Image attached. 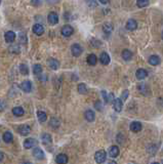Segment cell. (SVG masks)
Segmentation results:
<instances>
[{
    "instance_id": "6da1fadb",
    "label": "cell",
    "mask_w": 163,
    "mask_h": 164,
    "mask_svg": "<svg viewBox=\"0 0 163 164\" xmlns=\"http://www.w3.org/2000/svg\"><path fill=\"white\" fill-rule=\"evenodd\" d=\"M106 158H107V153L104 150L97 151V153L95 154V159L97 164H103L106 161Z\"/></svg>"
},
{
    "instance_id": "7a4b0ae2",
    "label": "cell",
    "mask_w": 163,
    "mask_h": 164,
    "mask_svg": "<svg viewBox=\"0 0 163 164\" xmlns=\"http://www.w3.org/2000/svg\"><path fill=\"white\" fill-rule=\"evenodd\" d=\"M71 52L74 56H81V54L83 52V48L80 44H73L72 47H71Z\"/></svg>"
},
{
    "instance_id": "3957f363",
    "label": "cell",
    "mask_w": 163,
    "mask_h": 164,
    "mask_svg": "<svg viewBox=\"0 0 163 164\" xmlns=\"http://www.w3.org/2000/svg\"><path fill=\"white\" fill-rule=\"evenodd\" d=\"M62 32V35L65 37H70L73 33H74V29L73 27H71L70 25H65L61 30Z\"/></svg>"
},
{
    "instance_id": "277c9868",
    "label": "cell",
    "mask_w": 163,
    "mask_h": 164,
    "mask_svg": "<svg viewBox=\"0 0 163 164\" xmlns=\"http://www.w3.org/2000/svg\"><path fill=\"white\" fill-rule=\"evenodd\" d=\"M18 133H20L21 135H24V137H26V135H28L30 132H31V127H30L29 125H27V124H23V125L18 126Z\"/></svg>"
},
{
    "instance_id": "5b68a950",
    "label": "cell",
    "mask_w": 163,
    "mask_h": 164,
    "mask_svg": "<svg viewBox=\"0 0 163 164\" xmlns=\"http://www.w3.org/2000/svg\"><path fill=\"white\" fill-rule=\"evenodd\" d=\"M125 28H126V30H128V31H134V30L138 28V23H136V21L134 20V19H129L126 22V24H125Z\"/></svg>"
},
{
    "instance_id": "8992f818",
    "label": "cell",
    "mask_w": 163,
    "mask_h": 164,
    "mask_svg": "<svg viewBox=\"0 0 163 164\" xmlns=\"http://www.w3.org/2000/svg\"><path fill=\"white\" fill-rule=\"evenodd\" d=\"M47 21L51 26L57 25L58 23H59V16H58V14H55V12L52 11V12H50V14H48Z\"/></svg>"
},
{
    "instance_id": "52a82bcc",
    "label": "cell",
    "mask_w": 163,
    "mask_h": 164,
    "mask_svg": "<svg viewBox=\"0 0 163 164\" xmlns=\"http://www.w3.org/2000/svg\"><path fill=\"white\" fill-rule=\"evenodd\" d=\"M20 88L23 90L24 92H31V90H32V83H31V81H29V80L23 81V82L21 83Z\"/></svg>"
},
{
    "instance_id": "ba28073f",
    "label": "cell",
    "mask_w": 163,
    "mask_h": 164,
    "mask_svg": "<svg viewBox=\"0 0 163 164\" xmlns=\"http://www.w3.org/2000/svg\"><path fill=\"white\" fill-rule=\"evenodd\" d=\"M113 107L116 112H121L123 108V103L121 99H115L113 101Z\"/></svg>"
},
{
    "instance_id": "9c48e42d",
    "label": "cell",
    "mask_w": 163,
    "mask_h": 164,
    "mask_svg": "<svg viewBox=\"0 0 163 164\" xmlns=\"http://www.w3.org/2000/svg\"><path fill=\"white\" fill-rule=\"evenodd\" d=\"M37 145V141L34 139H25V142H24V148L25 149H32L33 147H35Z\"/></svg>"
},
{
    "instance_id": "30bf717a",
    "label": "cell",
    "mask_w": 163,
    "mask_h": 164,
    "mask_svg": "<svg viewBox=\"0 0 163 164\" xmlns=\"http://www.w3.org/2000/svg\"><path fill=\"white\" fill-rule=\"evenodd\" d=\"M4 38L7 43H12L16 40V33H14V31H7L6 33H5Z\"/></svg>"
},
{
    "instance_id": "8fae6325",
    "label": "cell",
    "mask_w": 163,
    "mask_h": 164,
    "mask_svg": "<svg viewBox=\"0 0 163 164\" xmlns=\"http://www.w3.org/2000/svg\"><path fill=\"white\" fill-rule=\"evenodd\" d=\"M142 128H143V126H142L140 122L134 121L130 123V130L134 131V132H138V131L142 130Z\"/></svg>"
},
{
    "instance_id": "7c38bea8",
    "label": "cell",
    "mask_w": 163,
    "mask_h": 164,
    "mask_svg": "<svg viewBox=\"0 0 163 164\" xmlns=\"http://www.w3.org/2000/svg\"><path fill=\"white\" fill-rule=\"evenodd\" d=\"M33 156L38 160H42V159H44V157H45L44 152L39 148H35L34 150H33Z\"/></svg>"
},
{
    "instance_id": "4fadbf2b",
    "label": "cell",
    "mask_w": 163,
    "mask_h": 164,
    "mask_svg": "<svg viewBox=\"0 0 163 164\" xmlns=\"http://www.w3.org/2000/svg\"><path fill=\"white\" fill-rule=\"evenodd\" d=\"M55 162L58 164H67L68 163V156L66 154H59L55 157Z\"/></svg>"
},
{
    "instance_id": "5bb4252c",
    "label": "cell",
    "mask_w": 163,
    "mask_h": 164,
    "mask_svg": "<svg viewBox=\"0 0 163 164\" xmlns=\"http://www.w3.org/2000/svg\"><path fill=\"white\" fill-rule=\"evenodd\" d=\"M47 64L50 69L52 70H58L60 68V62L58 60H55V58H48Z\"/></svg>"
},
{
    "instance_id": "9a60e30c",
    "label": "cell",
    "mask_w": 163,
    "mask_h": 164,
    "mask_svg": "<svg viewBox=\"0 0 163 164\" xmlns=\"http://www.w3.org/2000/svg\"><path fill=\"white\" fill-rule=\"evenodd\" d=\"M33 32H34L36 35L38 36H41L43 33H44V27H43L41 24H35L33 26Z\"/></svg>"
},
{
    "instance_id": "2e32d148",
    "label": "cell",
    "mask_w": 163,
    "mask_h": 164,
    "mask_svg": "<svg viewBox=\"0 0 163 164\" xmlns=\"http://www.w3.org/2000/svg\"><path fill=\"white\" fill-rule=\"evenodd\" d=\"M119 155V148L117 146H111L109 149V156L111 158H116Z\"/></svg>"
},
{
    "instance_id": "e0dca14e",
    "label": "cell",
    "mask_w": 163,
    "mask_h": 164,
    "mask_svg": "<svg viewBox=\"0 0 163 164\" xmlns=\"http://www.w3.org/2000/svg\"><path fill=\"white\" fill-rule=\"evenodd\" d=\"M136 78H138V80H144V79H145L146 77L148 76L147 70H145V69H138V71H136Z\"/></svg>"
},
{
    "instance_id": "ac0fdd59",
    "label": "cell",
    "mask_w": 163,
    "mask_h": 164,
    "mask_svg": "<svg viewBox=\"0 0 163 164\" xmlns=\"http://www.w3.org/2000/svg\"><path fill=\"white\" fill-rule=\"evenodd\" d=\"M84 117H85V119L88 122H92L95 118V114L92 110H87L84 113Z\"/></svg>"
},
{
    "instance_id": "d6986e66",
    "label": "cell",
    "mask_w": 163,
    "mask_h": 164,
    "mask_svg": "<svg viewBox=\"0 0 163 164\" xmlns=\"http://www.w3.org/2000/svg\"><path fill=\"white\" fill-rule=\"evenodd\" d=\"M41 139H42V143L44 145H49L52 143L51 135L48 134V133H43V134L41 135Z\"/></svg>"
},
{
    "instance_id": "ffe728a7",
    "label": "cell",
    "mask_w": 163,
    "mask_h": 164,
    "mask_svg": "<svg viewBox=\"0 0 163 164\" xmlns=\"http://www.w3.org/2000/svg\"><path fill=\"white\" fill-rule=\"evenodd\" d=\"M100 61L103 65H109V63H110V56H109V54L107 52H103L100 56Z\"/></svg>"
},
{
    "instance_id": "44dd1931",
    "label": "cell",
    "mask_w": 163,
    "mask_h": 164,
    "mask_svg": "<svg viewBox=\"0 0 163 164\" xmlns=\"http://www.w3.org/2000/svg\"><path fill=\"white\" fill-rule=\"evenodd\" d=\"M138 91L144 95H148L150 93V88L146 84H140L138 85Z\"/></svg>"
},
{
    "instance_id": "7402d4cb",
    "label": "cell",
    "mask_w": 163,
    "mask_h": 164,
    "mask_svg": "<svg viewBox=\"0 0 163 164\" xmlns=\"http://www.w3.org/2000/svg\"><path fill=\"white\" fill-rule=\"evenodd\" d=\"M86 61H87V63H88L89 66H95L97 65V58L95 54H90L88 56H87V60H86Z\"/></svg>"
},
{
    "instance_id": "603a6c76",
    "label": "cell",
    "mask_w": 163,
    "mask_h": 164,
    "mask_svg": "<svg viewBox=\"0 0 163 164\" xmlns=\"http://www.w3.org/2000/svg\"><path fill=\"white\" fill-rule=\"evenodd\" d=\"M149 64L152 66H158L160 64V58L158 56H151L149 58Z\"/></svg>"
},
{
    "instance_id": "cb8c5ba5",
    "label": "cell",
    "mask_w": 163,
    "mask_h": 164,
    "mask_svg": "<svg viewBox=\"0 0 163 164\" xmlns=\"http://www.w3.org/2000/svg\"><path fill=\"white\" fill-rule=\"evenodd\" d=\"M12 114L16 117H21L25 114V111H24V109L22 108V107H14V108L12 109Z\"/></svg>"
},
{
    "instance_id": "d4e9b609",
    "label": "cell",
    "mask_w": 163,
    "mask_h": 164,
    "mask_svg": "<svg viewBox=\"0 0 163 164\" xmlns=\"http://www.w3.org/2000/svg\"><path fill=\"white\" fill-rule=\"evenodd\" d=\"M121 56H122L124 61H130L132 58V52L128 49H124L122 51V54H121Z\"/></svg>"
},
{
    "instance_id": "484cf974",
    "label": "cell",
    "mask_w": 163,
    "mask_h": 164,
    "mask_svg": "<svg viewBox=\"0 0 163 164\" xmlns=\"http://www.w3.org/2000/svg\"><path fill=\"white\" fill-rule=\"evenodd\" d=\"M103 31H104V33H106L107 35L111 34L112 32H113V25L110 24V23H106V24L103 26Z\"/></svg>"
},
{
    "instance_id": "4316f807",
    "label": "cell",
    "mask_w": 163,
    "mask_h": 164,
    "mask_svg": "<svg viewBox=\"0 0 163 164\" xmlns=\"http://www.w3.org/2000/svg\"><path fill=\"white\" fill-rule=\"evenodd\" d=\"M12 139H14V137H12V133L10 131H5L4 134H3V141L7 144L12 142Z\"/></svg>"
},
{
    "instance_id": "83f0119b",
    "label": "cell",
    "mask_w": 163,
    "mask_h": 164,
    "mask_svg": "<svg viewBox=\"0 0 163 164\" xmlns=\"http://www.w3.org/2000/svg\"><path fill=\"white\" fill-rule=\"evenodd\" d=\"M37 117H38V120L40 122H45L47 120V115H46L45 112H43V111H38L37 112Z\"/></svg>"
},
{
    "instance_id": "f1b7e54d",
    "label": "cell",
    "mask_w": 163,
    "mask_h": 164,
    "mask_svg": "<svg viewBox=\"0 0 163 164\" xmlns=\"http://www.w3.org/2000/svg\"><path fill=\"white\" fill-rule=\"evenodd\" d=\"M43 69H42V66L39 65V64H36V65L33 66V72H34L35 75H40L42 73Z\"/></svg>"
},
{
    "instance_id": "f546056e",
    "label": "cell",
    "mask_w": 163,
    "mask_h": 164,
    "mask_svg": "<svg viewBox=\"0 0 163 164\" xmlns=\"http://www.w3.org/2000/svg\"><path fill=\"white\" fill-rule=\"evenodd\" d=\"M150 1L149 0H136V5H138L140 8H143V7H147L149 5Z\"/></svg>"
},
{
    "instance_id": "4dcf8cb0",
    "label": "cell",
    "mask_w": 163,
    "mask_h": 164,
    "mask_svg": "<svg viewBox=\"0 0 163 164\" xmlns=\"http://www.w3.org/2000/svg\"><path fill=\"white\" fill-rule=\"evenodd\" d=\"M20 72L21 74H23V75L29 74V69H28V66L26 65V64H21L20 65Z\"/></svg>"
},
{
    "instance_id": "1f68e13d",
    "label": "cell",
    "mask_w": 163,
    "mask_h": 164,
    "mask_svg": "<svg viewBox=\"0 0 163 164\" xmlns=\"http://www.w3.org/2000/svg\"><path fill=\"white\" fill-rule=\"evenodd\" d=\"M77 89H78V92H79V93L84 95V93H86V92H87V86H86L84 83H80L79 85H78Z\"/></svg>"
},
{
    "instance_id": "d6a6232c",
    "label": "cell",
    "mask_w": 163,
    "mask_h": 164,
    "mask_svg": "<svg viewBox=\"0 0 163 164\" xmlns=\"http://www.w3.org/2000/svg\"><path fill=\"white\" fill-rule=\"evenodd\" d=\"M18 40H20V42L22 43V44H26V43H27V35H26L24 32L20 33L18 34Z\"/></svg>"
},
{
    "instance_id": "836d02e7",
    "label": "cell",
    "mask_w": 163,
    "mask_h": 164,
    "mask_svg": "<svg viewBox=\"0 0 163 164\" xmlns=\"http://www.w3.org/2000/svg\"><path fill=\"white\" fill-rule=\"evenodd\" d=\"M90 44H91L92 47H100L101 45H102V42H101L100 40H97V39L92 38L90 40Z\"/></svg>"
},
{
    "instance_id": "e575fe53",
    "label": "cell",
    "mask_w": 163,
    "mask_h": 164,
    "mask_svg": "<svg viewBox=\"0 0 163 164\" xmlns=\"http://www.w3.org/2000/svg\"><path fill=\"white\" fill-rule=\"evenodd\" d=\"M49 125L51 126V127H53V128H58L60 126V121L57 119V118H52V119L50 120Z\"/></svg>"
},
{
    "instance_id": "d590c367",
    "label": "cell",
    "mask_w": 163,
    "mask_h": 164,
    "mask_svg": "<svg viewBox=\"0 0 163 164\" xmlns=\"http://www.w3.org/2000/svg\"><path fill=\"white\" fill-rule=\"evenodd\" d=\"M128 95H129V91L128 90H124V91L122 92V101H125V99H127V97H128Z\"/></svg>"
},
{
    "instance_id": "8d00e7d4",
    "label": "cell",
    "mask_w": 163,
    "mask_h": 164,
    "mask_svg": "<svg viewBox=\"0 0 163 164\" xmlns=\"http://www.w3.org/2000/svg\"><path fill=\"white\" fill-rule=\"evenodd\" d=\"M102 95H103V97H104L105 102H106V103H109V95H107L106 90H102Z\"/></svg>"
},
{
    "instance_id": "74e56055",
    "label": "cell",
    "mask_w": 163,
    "mask_h": 164,
    "mask_svg": "<svg viewBox=\"0 0 163 164\" xmlns=\"http://www.w3.org/2000/svg\"><path fill=\"white\" fill-rule=\"evenodd\" d=\"M9 50L12 52H14V54H18V52H20V48H18V46H12V47L9 48Z\"/></svg>"
},
{
    "instance_id": "f35d334b",
    "label": "cell",
    "mask_w": 163,
    "mask_h": 164,
    "mask_svg": "<svg viewBox=\"0 0 163 164\" xmlns=\"http://www.w3.org/2000/svg\"><path fill=\"white\" fill-rule=\"evenodd\" d=\"M95 109H97V110L101 111V110H102V103H101L100 101L95 102Z\"/></svg>"
},
{
    "instance_id": "ab89813d",
    "label": "cell",
    "mask_w": 163,
    "mask_h": 164,
    "mask_svg": "<svg viewBox=\"0 0 163 164\" xmlns=\"http://www.w3.org/2000/svg\"><path fill=\"white\" fill-rule=\"evenodd\" d=\"M86 1H87V3L89 4V6H91V7H95L97 5L95 0H86Z\"/></svg>"
},
{
    "instance_id": "60d3db41",
    "label": "cell",
    "mask_w": 163,
    "mask_h": 164,
    "mask_svg": "<svg viewBox=\"0 0 163 164\" xmlns=\"http://www.w3.org/2000/svg\"><path fill=\"white\" fill-rule=\"evenodd\" d=\"M31 3L33 5H35V6H38L41 3V0H31Z\"/></svg>"
},
{
    "instance_id": "b9f144b4",
    "label": "cell",
    "mask_w": 163,
    "mask_h": 164,
    "mask_svg": "<svg viewBox=\"0 0 163 164\" xmlns=\"http://www.w3.org/2000/svg\"><path fill=\"white\" fill-rule=\"evenodd\" d=\"M60 0H47V3H49V4H54V3H58Z\"/></svg>"
},
{
    "instance_id": "7bdbcfd3",
    "label": "cell",
    "mask_w": 163,
    "mask_h": 164,
    "mask_svg": "<svg viewBox=\"0 0 163 164\" xmlns=\"http://www.w3.org/2000/svg\"><path fill=\"white\" fill-rule=\"evenodd\" d=\"M109 1H110V0H100V2L102 3V4H107V3H109Z\"/></svg>"
},
{
    "instance_id": "ee69618b",
    "label": "cell",
    "mask_w": 163,
    "mask_h": 164,
    "mask_svg": "<svg viewBox=\"0 0 163 164\" xmlns=\"http://www.w3.org/2000/svg\"><path fill=\"white\" fill-rule=\"evenodd\" d=\"M3 158H4V154H3L2 152H0V162L2 161Z\"/></svg>"
},
{
    "instance_id": "f6af8a7d",
    "label": "cell",
    "mask_w": 163,
    "mask_h": 164,
    "mask_svg": "<svg viewBox=\"0 0 163 164\" xmlns=\"http://www.w3.org/2000/svg\"><path fill=\"white\" fill-rule=\"evenodd\" d=\"M107 164H117V163H116L115 161H109V162H108V163H107Z\"/></svg>"
},
{
    "instance_id": "bcb514c9",
    "label": "cell",
    "mask_w": 163,
    "mask_h": 164,
    "mask_svg": "<svg viewBox=\"0 0 163 164\" xmlns=\"http://www.w3.org/2000/svg\"><path fill=\"white\" fill-rule=\"evenodd\" d=\"M22 164H33V163H31V162H24V163Z\"/></svg>"
},
{
    "instance_id": "7dc6e473",
    "label": "cell",
    "mask_w": 163,
    "mask_h": 164,
    "mask_svg": "<svg viewBox=\"0 0 163 164\" xmlns=\"http://www.w3.org/2000/svg\"><path fill=\"white\" fill-rule=\"evenodd\" d=\"M161 37H162V39H163V31H162V33H161Z\"/></svg>"
},
{
    "instance_id": "c3c4849f",
    "label": "cell",
    "mask_w": 163,
    "mask_h": 164,
    "mask_svg": "<svg viewBox=\"0 0 163 164\" xmlns=\"http://www.w3.org/2000/svg\"><path fill=\"white\" fill-rule=\"evenodd\" d=\"M152 164H159L158 162H154V163H152Z\"/></svg>"
},
{
    "instance_id": "681fc988",
    "label": "cell",
    "mask_w": 163,
    "mask_h": 164,
    "mask_svg": "<svg viewBox=\"0 0 163 164\" xmlns=\"http://www.w3.org/2000/svg\"><path fill=\"white\" fill-rule=\"evenodd\" d=\"M0 3H1V0H0Z\"/></svg>"
},
{
    "instance_id": "f907efd6",
    "label": "cell",
    "mask_w": 163,
    "mask_h": 164,
    "mask_svg": "<svg viewBox=\"0 0 163 164\" xmlns=\"http://www.w3.org/2000/svg\"><path fill=\"white\" fill-rule=\"evenodd\" d=\"M162 163H163V160H162Z\"/></svg>"
}]
</instances>
